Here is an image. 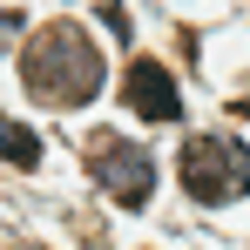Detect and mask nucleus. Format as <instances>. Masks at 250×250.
I'll list each match as a JSON object with an SVG mask.
<instances>
[{
  "instance_id": "obj_1",
  "label": "nucleus",
  "mask_w": 250,
  "mask_h": 250,
  "mask_svg": "<svg viewBox=\"0 0 250 250\" xmlns=\"http://www.w3.org/2000/svg\"><path fill=\"white\" fill-rule=\"evenodd\" d=\"M21 82H27V95L47 102V108H82V102L102 95L108 75H102L95 41H88L75 21H61V27H41V34L27 41V54H21Z\"/></svg>"
},
{
  "instance_id": "obj_2",
  "label": "nucleus",
  "mask_w": 250,
  "mask_h": 250,
  "mask_svg": "<svg viewBox=\"0 0 250 250\" xmlns=\"http://www.w3.org/2000/svg\"><path fill=\"white\" fill-rule=\"evenodd\" d=\"M176 176L196 203H237L250 189V149L237 135H189L176 156Z\"/></svg>"
},
{
  "instance_id": "obj_3",
  "label": "nucleus",
  "mask_w": 250,
  "mask_h": 250,
  "mask_svg": "<svg viewBox=\"0 0 250 250\" xmlns=\"http://www.w3.org/2000/svg\"><path fill=\"white\" fill-rule=\"evenodd\" d=\"M95 176H102V189L122 209H142L149 189H156V163H149L142 142H102V149H95Z\"/></svg>"
},
{
  "instance_id": "obj_4",
  "label": "nucleus",
  "mask_w": 250,
  "mask_h": 250,
  "mask_svg": "<svg viewBox=\"0 0 250 250\" xmlns=\"http://www.w3.org/2000/svg\"><path fill=\"white\" fill-rule=\"evenodd\" d=\"M122 95H128V108H135L142 122H176V115H183L176 75H169L163 61H135V68H128V82H122Z\"/></svg>"
},
{
  "instance_id": "obj_5",
  "label": "nucleus",
  "mask_w": 250,
  "mask_h": 250,
  "mask_svg": "<svg viewBox=\"0 0 250 250\" xmlns=\"http://www.w3.org/2000/svg\"><path fill=\"white\" fill-rule=\"evenodd\" d=\"M0 156H7L14 169H34V163H41L34 128H27V122H14V115H0Z\"/></svg>"
},
{
  "instance_id": "obj_6",
  "label": "nucleus",
  "mask_w": 250,
  "mask_h": 250,
  "mask_svg": "<svg viewBox=\"0 0 250 250\" xmlns=\"http://www.w3.org/2000/svg\"><path fill=\"white\" fill-rule=\"evenodd\" d=\"M102 21H108L115 34H128V7H122V0H102Z\"/></svg>"
}]
</instances>
